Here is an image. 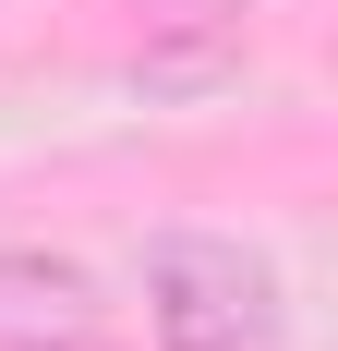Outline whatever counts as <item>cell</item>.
Segmentation results:
<instances>
[{"mask_svg":"<svg viewBox=\"0 0 338 351\" xmlns=\"http://www.w3.org/2000/svg\"><path fill=\"white\" fill-rule=\"evenodd\" d=\"M145 327H157V351H266L278 267L218 230H169V243H145Z\"/></svg>","mask_w":338,"mask_h":351,"instance_id":"obj_1","label":"cell"},{"mask_svg":"<svg viewBox=\"0 0 338 351\" xmlns=\"http://www.w3.org/2000/svg\"><path fill=\"white\" fill-rule=\"evenodd\" d=\"M0 327H85V267L73 254H0Z\"/></svg>","mask_w":338,"mask_h":351,"instance_id":"obj_2","label":"cell"},{"mask_svg":"<svg viewBox=\"0 0 338 351\" xmlns=\"http://www.w3.org/2000/svg\"><path fill=\"white\" fill-rule=\"evenodd\" d=\"M133 12H145V36H230L254 0H133Z\"/></svg>","mask_w":338,"mask_h":351,"instance_id":"obj_3","label":"cell"},{"mask_svg":"<svg viewBox=\"0 0 338 351\" xmlns=\"http://www.w3.org/2000/svg\"><path fill=\"white\" fill-rule=\"evenodd\" d=\"M36 351H109V339H85V327H49V339H36Z\"/></svg>","mask_w":338,"mask_h":351,"instance_id":"obj_4","label":"cell"}]
</instances>
